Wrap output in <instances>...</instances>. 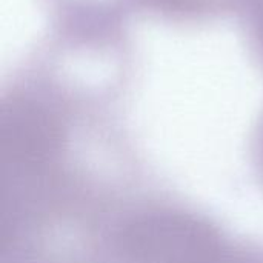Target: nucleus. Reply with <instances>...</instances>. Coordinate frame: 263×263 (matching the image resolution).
Instances as JSON below:
<instances>
[{
	"label": "nucleus",
	"instance_id": "f03ea898",
	"mask_svg": "<svg viewBox=\"0 0 263 263\" xmlns=\"http://www.w3.org/2000/svg\"><path fill=\"white\" fill-rule=\"evenodd\" d=\"M133 8L174 25H200L239 11L240 0H131Z\"/></svg>",
	"mask_w": 263,
	"mask_h": 263
},
{
	"label": "nucleus",
	"instance_id": "f257e3e1",
	"mask_svg": "<svg viewBox=\"0 0 263 263\" xmlns=\"http://www.w3.org/2000/svg\"><path fill=\"white\" fill-rule=\"evenodd\" d=\"M51 29L119 31L126 29L131 0H40Z\"/></svg>",
	"mask_w": 263,
	"mask_h": 263
},
{
	"label": "nucleus",
	"instance_id": "7ed1b4c3",
	"mask_svg": "<svg viewBox=\"0 0 263 263\" xmlns=\"http://www.w3.org/2000/svg\"><path fill=\"white\" fill-rule=\"evenodd\" d=\"M239 12L247 45L254 60L263 66V0H240Z\"/></svg>",
	"mask_w": 263,
	"mask_h": 263
}]
</instances>
